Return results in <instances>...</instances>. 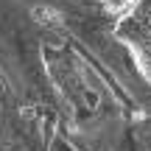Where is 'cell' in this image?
Segmentation results:
<instances>
[{
  "label": "cell",
  "mask_w": 151,
  "mask_h": 151,
  "mask_svg": "<svg viewBox=\"0 0 151 151\" xmlns=\"http://www.w3.org/2000/svg\"><path fill=\"white\" fill-rule=\"evenodd\" d=\"M112 37L126 48L134 70L151 87V0H120L112 17Z\"/></svg>",
  "instance_id": "obj_1"
}]
</instances>
